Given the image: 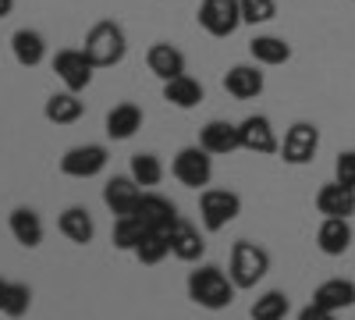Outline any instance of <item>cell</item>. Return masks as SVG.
Returning <instances> with one entry per match:
<instances>
[{
	"label": "cell",
	"mask_w": 355,
	"mask_h": 320,
	"mask_svg": "<svg viewBox=\"0 0 355 320\" xmlns=\"http://www.w3.org/2000/svg\"><path fill=\"white\" fill-rule=\"evenodd\" d=\"M224 90H227V96H234V100H256V96L266 90V78H263L259 65H234V68H227V75H224Z\"/></svg>",
	"instance_id": "17"
},
{
	"label": "cell",
	"mask_w": 355,
	"mask_h": 320,
	"mask_svg": "<svg viewBox=\"0 0 355 320\" xmlns=\"http://www.w3.org/2000/svg\"><path fill=\"white\" fill-rule=\"evenodd\" d=\"M11 53L21 68H40L46 61V36L36 33V28H15Z\"/></svg>",
	"instance_id": "19"
},
{
	"label": "cell",
	"mask_w": 355,
	"mask_h": 320,
	"mask_svg": "<svg viewBox=\"0 0 355 320\" xmlns=\"http://www.w3.org/2000/svg\"><path fill=\"white\" fill-rule=\"evenodd\" d=\"M202 82L199 78H192L189 71L185 75H178V78H171V82H164V100L171 103V107H178V110H192V107H199L202 103Z\"/></svg>",
	"instance_id": "23"
},
{
	"label": "cell",
	"mask_w": 355,
	"mask_h": 320,
	"mask_svg": "<svg viewBox=\"0 0 355 320\" xmlns=\"http://www.w3.org/2000/svg\"><path fill=\"white\" fill-rule=\"evenodd\" d=\"M142 267H157V264H164V260L171 256V239H167V231H146V239L135 246V253H132Z\"/></svg>",
	"instance_id": "28"
},
{
	"label": "cell",
	"mask_w": 355,
	"mask_h": 320,
	"mask_svg": "<svg viewBox=\"0 0 355 320\" xmlns=\"http://www.w3.org/2000/svg\"><path fill=\"white\" fill-rule=\"evenodd\" d=\"M139 128H142V107H139V103L125 100V103H114V107L107 110V135H110L114 142L132 139Z\"/></svg>",
	"instance_id": "20"
},
{
	"label": "cell",
	"mask_w": 355,
	"mask_h": 320,
	"mask_svg": "<svg viewBox=\"0 0 355 320\" xmlns=\"http://www.w3.org/2000/svg\"><path fill=\"white\" fill-rule=\"evenodd\" d=\"M352 4H355V0H352Z\"/></svg>",
	"instance_id": "37"
},
{
	"label": "cell",
	"mask_w": 355,
	"mask_h": 320,
	"mask_svg": "<svg viewBox=\"0 0 355 320\" xmlns=\"http://www.w3.org/2000/svg\"><path fill=\"white\" fill-rule=\"evenodd\" d=\"M93 61L85 57V50H57L53 53V75L64 82V90L71 93H82L89 90V82H93Z\"/></svg>",
	"instance_id": "8"
},
{
	"label": "cell",
	"mask_w": 355,
	"mask_h": 320,
	"mask_svg": "<svg viewBox=\"0 0 355 320\" xmlns=\"http://www.w3.org/2000/svg\"><path fill=\"white\" fill-rule=\"evenodd\" d=\"M146 68H150L160 82H171L178 75H185V53L174 43H153L146 50Z\"/></svg>",
	"instance_id": "18"
},
{
	"label": "cell",
	"mask_w": 355,
	"mask_h": 320,
	"mask_svg": "<svg viewBox=\"0 0 355 320\" xmlns=\"http://www.w3.org/2000/svg\"><path fill=\"white\" fill-rule=\"evenodd\" d=\"M313 203H316V210H320L323 217H352V214H355V189H352V185H341V182L334 178V182H327V185L316 189Z\"/></svg>",
	"instance_id": "15"
},
{
	"label": "cell",
	"mask_w": 355,
	"mask_h": 320,
	"mask_svg": "<svg viewBox=\"0 0 355 320\" xmlns=\"http://www.w3.org/2000/svg\"><path fill=\"white\" fill-rule=\"evenodd\" d=\"M167 239H171V256H178L182 264H196V260H202V253H206V242L199 235V228L185 217H178V224L167 231Z\"/></svg>",
	"instance_id": "16"
},
{
	"label": "cell",
	"mask_w": 355,
	"mask_h": 320,
	"mask_svg": "<svg viewBox=\"0 0 355 320\" xmlns=\"http://www.w3.org/2000/svg\"><path fill=\"white\" fill-rule=\"evenodd\" d=\"M57 228H61V235L75 246H89L96 235V224H93V214L85 207H68L61 217H57Z\"/></svg>",
	"instance_id": "24"
},
{
	"label": "cell",
	"mask_w": 355,
	"mask_h": 320,
	"mask_svg": "<svg viewBox=\"0 0 355 320\" xmlns=\"http://www.w3.org/2000/svg\"><path fill=\"white\" fill-rule=\"evenodd\" d=\"M245 25H266L277 18V0H239Z\"/></svg>",
	"instance_id": "32"
},
{
	"label": "cell",
	"mask_w": 355,
	"mask_h": 320,
	"mask_svg": "<svg viewBox=\"0 0 355 320\" xmlns=\"http://www.w3.org/2000/svg\"><path fill=\"white\" fill-rule=\"evenodd\" d=\"M313 303L323 306V310H334V313L355 306V281H348V278H327L323 285H316Z\"/></svg>",
	"instance_id": "21"
},
{
	"label": "cell",
	"mask_w": 355,
	"mask_h": 320,
	"mask_svg": "<svg viewBox=\"0 0 355 320\" xmlns=\"http://www.w3.org/2000/svg\"><path fill=\"white\" fill-rule=\"evenodd\" d=\"M239 135H242V150H249L256 157L281 153V139H277V132H274L266 114H249L245 121H239Z\"/></svg>",
	"instance_id": "10"
},
{
	"label": "cell",
	"mask_w": 355,
	"mask_h": 320,
	"mask_svg": "<svg viewBox=\"0 0 355 320\" xmlns=\"http://www.w3.org/2000/svg\"><path fill=\"white\" fill-rule=\"evenodd\" d=\"M15 11V0H0V18H8Z\"/></svg>",
	"instance_id": "35"
},
{
	"label": "cell",
	"mask_w": 355,
	"mask_h": 320,
	"mask_svg": "<svg viewBox=\"0 0 355 320\" xmlns=\"http://www.w3.org/2000/svg\"><path fill=\"white\" fill-rule=\"evenodd\" d=\"M43 114H46V121H50V125H75V121L82 118V114H85V103L78 100V93L64 90V93L46 96Z\"/></svg>",
	"instance_id": "25"
},
{
	"label": "cell",
	"mask_w": 355,
	"mask_h": 320,
	"mask_svg": "<svg viewBox=\"0 0 355 320\" xmlns=\"http://www.w3.org/2000/svg\"><path fill=\"white\" fill-rule=\"evenodd\" d=\"M146 228L135 214H128V217H114V228H110V242H114V249H121V253H135V246L146 239Z\"/></svg>",
	"instance_id": "27"
},
{
	"label": "cell",
	"mask_w": 355,
	"mask_h": 320,
	"mask_svg": "<svg viewBox=\"0 0 355 320\" xmlns=\"http://www.w3.org/2000/svg\"><path fill=\"white\" fill-rule=\"evenodd\" d=\"M135 217L150 228V231H171L182 214H178V207H174L167 196H160V192H142L139 207H135Z\"/></svg>",
	"instance_id": "12"
},
{
	"label": "cell",
	"mask_w": 355,
	"mask_h": 320,
	"mask_svg": "<svg viewBox=\"0 0 355 320\" xmlns=\"http://www.w3.org/2000/svg\"><path fill=\"white\" fill-rule=\"evenodd\" d=\"M171 174L185 189H206L214 178V157L206 153L202 146H185L174 153V164H171Z\"/></svg>",
	"instance_id": "6"
},
{
	"label": "cell",
	"mask_w": 355,
	"mask_h": 320,
	"mask_svg": "<svg viewBox=\"0 0 355 320\" xmlns=\"http://www.w3.org/2000/svg\"><path fill=\"white\" fill-rule=\"evenodd\" d=\"M8 228H11L15 242L25 246V249H36L43 242V221L33 207H15L11 217H8Z\"/></svg>",
	"instance_id": "22"
},
{
	"label": "cell",
	"mask_w": 355,
	"mask_h": 320,
	"mask_svg": "<svg viewBox=\"0 0 355 320\" xmlns=\"http://www.w3.org/2000/svg\"><path fill=\"white\" fill-rule=\"evenodd\" d=\"M85 57L93 61V68H114V65H121L125 61V53H128V40H125V28L103 18L96 22L93 28L85 33Z\"/></svg>",
	"instance_id": "2"
},
{
	"label": "cell",
	"mask_w": 355,
	"mask_h": 320,
	"mask_svg": "<svg viewBox=\"0 0 355 320\" xmlns=\"http://www.w3.org/2000/svg\"><path fill=\"white\" fill-rule=\"evenodd\" d=\"M295 320H338V313H334V310H323V306H316V303H309V306H302L299 313H295Z\"/></svg>",
	"instance_id": "34"
},
{
	"label": "cell",
	"mask_w": 355,
	"mask_h": 320,
	"mask_svg": "<svg viewBox=\"0 0 355 320\" xmlns=\"http://www.w3.org/2000/svg\"><path fill=\"white\" fill-rule=\"evenodd\" d=\"M4 288H8V278H0V306H4Z\"/></svg>",
	"instance_id": "36"
},
{
	"label": "cell",
	"mask_w": 355,
	"mask_h": 320,
	"mask_svg": "<svg viewBox=\"0 0 355 320\" xmlns=\"http://www.w3.org/2000/svg\"><path fill=\"white\" fill-rule=\"evenodd\" d=\"M199 146L210 153V157H227L234 150H242V135H239V125L231 121H206L202 132H199Z\"/></svg>",
	"instance_id": "13"
},
{
	"label": "cell",
	"mask_w": 355,
	"mask_h": 320,
	"mask_svg": "<svg viewBox=\"0 0 355 320\" xmlns=\"http://www.w3.org/2000/svg\"><path fill=\"white\" fill-rule=\"evenodd\" d=\"M128 174H132V178H135L142 189H153V185L164 182V164H160L157 153H135Z\"/></svg>",
	"instance_id": "30"
},
{
	"label": "cell",
	"mask_w": 355,
	"mask_h": 320,
	"mask_svg": "<svg viewBox=\"0 0 355 320\" xmlns=\"http://www.w3.org/2000/svg\"><path fill=\"white\" fill-rule=\"evenodd\" d=\"M28 306H33V288H28L25 281H8L4 288V306H0V313L11 317V320H21L28 313Z\"/></svg>",
	"instance_id": "31"
},
{
	"label": "cell",
	"mask_w": 355,
	"mask_h": 320,
	"mask_svg": "<svg viewBox=\"0 0 355 320\" xmlns=\"http://www.w3.org/2000/svg\"><path fill=\"white\" fill-rule=\"evenodd\" d=\"M242 214V196L231 189H202L199 196V221L206 231H224Z\"/></svg>",
	"instance_id": "5"
},
{
	"label": "cell",
	"mask_w": 355,
	"mask_h": 320,
	"mask_svg": "<svg viewBox=\"0 0 355 320\" xmlns=\"http://www.w3.org/2000/svg\"><path fill=\"white\" fill-rule=\"evenodd\" d=\"M185 292H189V299H192L199 310L217 313V310H227V306L234 303V292H239V288H234L231 274H224L217 264H202V267H196V271L189 274Z\"/></svg>",
	"instance_id": "1"
},
{
	"label": "cell",
	"mask_w": 355,
	"mask_h": 320,
	"mask_svg": "<svg viewBox=\"0 0 355 320\" xmlns=\"http://www.w3.org/2000/svg\"><path fill=\"white\" fill-rule=\"evenodd\" d=\"M334 178H338L341 185H352V189H355V150L338 153V160H334Z\"/></svg>",
	"instance_id": "33"
},
{
	"label": "cell",
	"mask_w": 355,
	"mask_h": 320,
	"mask_svg": "<svg viewBox=\"0 0 355 320\" xmlns=\"http://www.w3.org/2000/svg\"><path fill=\"white\" fill-rule=\"evenodd\" d=\"M196 22H199L202 33H210L214 40H227V36L239 33V25H245L239 0H199Z\"/></svg>",
	"instance_id": "4"
},
{
	"label": "cell",
	"mask_w": 355,
	"mask_h": 320,
	"mask_svg": "<svg viewBox=\"0 0 355 320\" xmlns=\"http://www.w3.org/2000/svg\"><path fill=\"white\" fill-rule=\"evenodd\" d=\"M288 313H291V303H288V296H284V292H277V288L263 292V296L252 303V310H249V317H252V320H284Z\"/></svg>",
	"instance_id": "29"
},
{
	"label": "cell",
	"mask_w": 355,
	"mask_h": 320,
	"mask_svg": "<svg viewBox=\"0 0 355 320\" xmlns=\"http://www.w3.org/2000/svg\"><path fill=\"white\" fill-rule=\"evenodd\" d=\"M107 146H100V142H85V146H71L64 157H61V174H68V178H96V174L107 167Z\"/></svg>",
	"instance_id": "9"
},
{
	"label": "cell",
	"mask_w": 355,
	"mask_h": 320,
	"mask_svg": "<svg viewBox=\"0 0 355 320\" xmlns=\"http://www.w3.org/2000/svg\"><path fill=\"white\" fill-rule=\"evenodd\" d=\"M316 150H320V128L313 121H295L281 139V160L291 167L309 164L316 157Z\"/></svg>",
	"instance_id": "7"
},
{
	"label": "cell",
	"mask_w": 355,
	"mask_h": 320,
	"mask_svg": "<svg viewBox=\"0 0 355 320\" xmlns=\"http://www.w3.org/2000/svg\"><path fill=\"white\" fill-rule=\"evenodd\" d=\"M266 271H270V253H266L263 246L242 239L231 246V260H227V274L234 281V288H256Z\"/></svg>",
	"instance_id": "3"
},
{
	"label": "cell",
	"mask_w": 355,
	"mask_h": 320,
	"mask_svg": "<svg viewBox=\"0 0 355 320\" xmlns=\"http://www.w3.org/2000/svg\"><path fill=\"white\" fill-rule=\"evenodd\" d=\"M352 239H355V231L348 217H323L316 228V249L323 256H345L352 249Z\"/></svg>",
	"instance_id": "14"
},
{
	"label": "cell",
	"mask_w": 355,
	"mask_h": 320,
	"mask_svg": "<svg viewBox=\"0 0 355 320\" xmlns=\"http://www.w3.org/2000/svg\"><path fill=\"white\" fill-rule=\"evenodd\" d=\"M249 53L256 65H266V68H277V65H288L291 61V43L281 40V36H256L249 43Z\"/></svg>",
	"instance_id": "26"
},
{
	"label": "cell",
	"mask_w": 355,
	"mask_h": 320,
	"mask_svg": "<svg viewBox=\"0 0 355 320\" xmlns=\"http://www.w3.org/2000/svg\"><path fill=\"white\" fill-rule=\"evenodd\" d=\"M139 199H142V185L132 178V174H114V178L103 185V203H107V210H110L114 217L135 214Z\"/></svg>",
	"instance_id": "11"
}]
</instances>
